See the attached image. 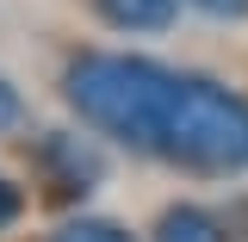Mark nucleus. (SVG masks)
I'll return each mask as SVG.
<instances>
[{"instance_id": "3", "label": "nucleus", "mask_w": 248, "mask_h": 242, "mask_svg": "<svg viewBox=\"0 0 248 242\" xmlns=\"http://www.w3.org/2000/svg\"><path fill=\"white\" fill-rule=\"evenodd\" d=\"M37 168H44V180L56 199H87L99 174H106V161L93 149L87 137H75V130H44L37 137Z\"/></svg>"}, {"instance_id": "8", "label": "nucleus", "mask_w": 248, "mask_h": 242, "mask_svg": "<svg viewBox=\"0 0 248 242\" xmlns=\"http://www.w3.org/2000/svg\"><path fill=\"white\" fill-rule=\"evenodd\" d=\"M19 118H25V99H19V87L0 75V130H13Z\"/></svg>"}, {"instance_id": "9", "label": "nucleus", "mask_w": 248, "mask_h": 242, "mask_svg": "<svg viewBox=\"0 0 248 242\" xmlns=\"http://www.w3.org/2000/svg\"><path fill=\"white\" fill-rule=\"evenodd\" d=\"M186 6L211 13V19H248V0H186Z\"/></svg>"}, {"instance_id": "6", "label": "nucleus", "mask_w": 248, "mask_h": 242, "mask_svg": "<svg viewBox=\"0 0 248 242\" xmlns=\"http://www.w3.org/2000/svg\"><path fill=\"white\" fill-rule=\"evenodd\" d=\"M56 242H137L124 224H112V217H75V224H62Z\"/></svg>"}, {"instance_id": "1", "label": "nucleus", "mask_w": 248, "mask_h": 242, "mask_svg": "<svg viewBox=\"0 0 248 242\" xmlns=\"http://www.w3.org/2000/svg\"><path fill=\"white\" fill-rule=\"evenodd\" d=\"M174 87H180V68H161L149 56H112V50L75 56L62 75V99L81 112V124H93V130H106L143 155H155Z\"/></svg>"}, {"instance_id": "2", "label": "nucleus", "mask_w": 248, "mask_h": 242, "mask_svg": "<svg viewBox=\"0 0 248 242\" xmlns=\"http://www.w3.org/2000/svg\"><path fill=\"white\" fill-rule=\"evenodd\" d=\"M155 161L192 174H242L248 168V99L211 75H180L174 106L155 137Z\"/></svg>"}, {"instance_id": "7", "label": "nucleus", "mask_w": 248, "mask_h": 242, "mask_svg": "<svg viewBox=\"0 0 248 242\" xmlns=\"http://www.w3.org/2000/svg\"><path fill=\"white\" fill-rule=\"evenodd\" d=\"M19 211H25V193L0 174V230H13V224H19Z\"/></svg>"}, {"instance_id": "5", "label": "nucleus", "mask_w": 248, "mask_h": 242, "mask_svg": "<svg viewBox=\"0 0 248 242\" xmlns=\"http://www.w3.org/2000/svg\"><path fill=\"white\" fill-rule=\"evenodd\" d=\"M93 6L118 31H168L174 13H180V0H93Z\"/></svg>"}, {"instance_id": "4", "label": "nucleus", "mask_w": 248, "mask_h": 242, "mask_svg": "<svg viewBox=\"0 0 248 242\" xmlns=\"http://www.w3.org/2000/svg\"><path fill=\"white\" fill-rule=\"evenodd\" d=\"M155 242H236V230L205 205H168L155 217Z\"/></svg>"}]
</instances>
